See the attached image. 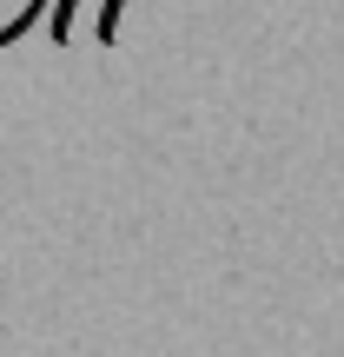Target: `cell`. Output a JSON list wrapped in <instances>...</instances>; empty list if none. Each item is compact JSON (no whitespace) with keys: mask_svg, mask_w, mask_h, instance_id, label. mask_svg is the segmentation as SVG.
<instances>
[{"mask_svg":"<svg viewBox=\"0 0 344 357\" xmlns=\"http://www.w3.org/2000/svg\"><path fill=\"white\" fill-rule=\"evenodd\" d=\"M40 7H47V0H0V40H20Z\"/></svg>","mask_w":344,"mask_h":357,"instance_id":"1","label":"cell"},{"mask_svg":"<svg viewBox=\"0 0 344 357\" xmlns=\"http://www.w3.org/2000/svg\"><path fill=\"white\" fill-rule=\"evenodd\" d=\"M53 33H60V40L73 33V0H60V7H53Z\"/></svg>","mask_w":344,"mask_h":357,"instance_id":"2","label":"cell"},{"mask_svg":"<svg viewBox=\"0 0 344 357\" xmlns=\"http://www.w3.org/2000/svg\"><path fill=\"white\" fill-rule=\"evenodd\" d=\"M119 7H126V0H106V13H100V40H113V26H119Z\"/></svg>","mask_w":344,"mask_h":357,"instance_id":"3","label":"cell"}]
</instances>
